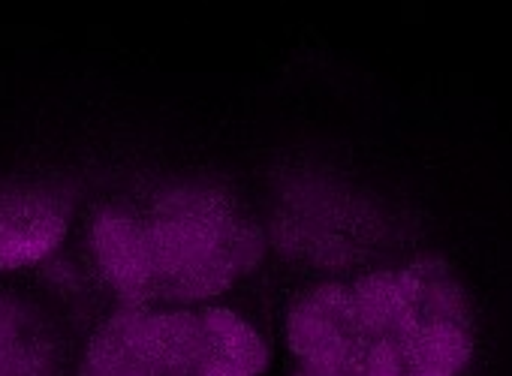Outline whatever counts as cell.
Here are the masks:
<instances>
[{"instance_id": "cell-5", "label": "cell", "mask_w": 512, "mask_h": 376, "mask_svg": "<svg viewBox=\"0 0 512 376\" xmlns=\"http://www.w3.org/2000/svg\"><path fill=\"white\" fill-rule=\"evenodd\" d=\"M0 376H55V355L37 310L0 295Z\"/></svg>"}, {"instance_id": "cell-4", "label": "cell", "mask_w": 512, "mask_h": 376, "mask_svg": "<svg viewBox=\"0 0 512 376\" xmlns=\"http://www.w3.org/2000/svg\"><path fill=\"white\" fill-rule=\"evenodd\" d=\"M79 193L64 181L0 184V274L43 262L67 238Z\"/></svg>"}, {"instance_id": "cell-3", "label": "cell", "mask_w": 512, "mask_h": 376, "mask_svg": "<svg viewBox=\"0 0 512 376\" xmlns=\"http://www.w3.org/2000/svg\"><path fill=\"white\" fill-rule=\"evenodd\" d=\"M269 346L229 307H121L88 343L79 376H263Z\"/></svg>"}, {"instance_id": "cell-2", "label": "cell", "mask_w": 512, "mask_h": 376, "mask_svg": "<svg viewBox=\"0 0 512 376\" xmlns=\"http://www.w3.org/2000/svg\"><path fill=\"white\" fill-rule=\"evenodd\" d=\"M91 250L124 307L175 310L232 289L263 262L266 238L229 187L184 175L136 202H106Z\"/></svg>"}, {"instance_id": "cell-1", "label": "cell", "mask_w": 512, "mask_h": 376, "mask_svg": "<svg viewBox=\"0 0 512 376\" xmlns=\"http://www.w3.org/2000/svg\"><path fill=\"white\" fill-rule=\"evenodd\" d=\"M290 376H464L476 316L443 259L323 283L287 319Z\"/></svg>"}]
</instances>
